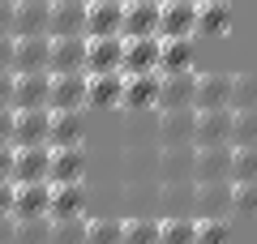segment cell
Instances as JSON below:
<instances>
[{
  "label": "cell",
  "instance_id": "7c38bea8",
  "mask_svg": "<svg viewBox=\"0 0 257 244\" xmlns=\"http://www.w3.org/2000/svg\"><path fill=\"white\" fill-rule=\"evenodd\" d=\"M52 94V73H13V111L47 107Z\"/></svg>",
  "mask_w": 257,
  "mask_h": 244
},
{
  "label": "cell",
  "instance_id": "30bf717a",
  "mask_svg": "<svg viewBox=\"0 0 257 244\" xmlns=\"http://www.w3.org/2000/svg\"><path fill=\"white\" fill-rule=\"evenodd\" d=\"M231 180V146H193V184Z\"/></svg>",
  "mask_w": 257,
  "mask_h": 244
},
{
  "label": "cell",
  "instance_id": "d6986e66",
  "mask_svg": "<svg viewBox=\"0 0 257 244\" xmlns=\"http://www.w3.org/2000/svg\"><path fill=\"white\" fill-rule=\"evenodd\" d=\"M120 35L138 39V35H159V0H124V22Z\"/></svg>",
  "mask_w": 257,
  "mask_h": 244
},
{
  "label": "cell",
  "instance_id": "f6af8a7d",
  "mask_svg": "<svg viewBox=\"0 0 257 244\" xmlns=\"http://www.w3.org/2000/svg\"><path fill=\"white\" fill-rule=\"evenodd\" d=\"M0 244H13V218H0Z\"/></svg>",
  "mask_w": 257,
  "mask_h": 244
},
{
  "label": "cell",
  "instance_id": "d6a6232c",
  "mask_svg": "<svg viewBox=\"0 0 257 244\" xmlns=\"http://www.w3.org/2000/svg\"><path fill=\"white\" fill-rule=\"evenodd\" d=\"M231 214L257 218V180H231Z\"/></svg>",
  "mask_w": 257,
  "mask_h": 244
},
{
  "label": "cell",
  "instance_id": "ffe728a7",
  "mask_svg": "<svg viewBox=\"0 0 257 244\" xmlns=\"http://www.w3.org/2000/svg\"><path fill=\"white\" fill-rule=\"evenodd\" d=\"M193 107H231V73H197V90H193Z\"/></svg>",
  "mask_w": 257,
  "mask_h": 244
},
{
  "label": "cell",
  "instance_id": "52a82bcc",
  "mask_svg": "<svg viewBox=\"0 0 257 244\" xmlns=\"http://www.w3.org/2000/svg\"><path fill=\"white\" fill-rule=\"evenodd\" d=\"M193 120H197V107L159 111V120H155V142H159V146H193Z\"/></svg>",
  "mask_w": 257,
  "mask_h": 244
},
{
  "label": "cell",
  "instance_id": "cb8c5ba5",
  "mask_svg": "<svg viewBox=\"0 0 257 244\" xmlns=\"http://www.w3.org/2000/svg\"><path fill=\"white\" fill-rule=\"evenodd\" d=\"M47 197H52V184H13V218H47Z\"/></svg>",
  "mask_w": 257,
  "mask_h": 244
},
{
  "label": "cell",
  "instance_id": "4316f807",
  "mask_svg": "<svg viewBox=\"0 0 257 244\" xmlns=\"http://www.w3.org/2000/svg\"><path fill=\"white\" fill-rule=\"evenodd\" d=\"M231 30V0H197V35L219 39Z\"/></svg>",
  "mask_w": 257,
  "mask_h": 244
},
{
  "label": "cell",
  "instance_id": "603a6c76",
  "mask_svg": "<svg viewBox=\"0 0 257 244\" xmlns=\"http://www.w3.org/2000/svg\"><path fill=\"white\" fill-rule=\"evenodd\" d=\"M159 180L193 184V146H163L159 150Z\"/></svg>",
  "mask_w": 257,
  "mask_h": 244
},
{
  "label": "cell",
  "instance_id": "484cf974",
  "mask_svg": "<svg viewBox=\"0 0 257 244\" xmlns=\"http://www.w3.org/2000/svg\"><path fill=\"white\" fill-rule=\"evenodd\" d=\"M86 214V184H52V197H47V218H77Z\"/></svg>",
  "mask_w": 257,
  "mask_h": 244
},
{
  "label": "cell",
  "instance_id": "836d02e7",
  "mask_svg": "<svg viewBox=\"0 0 257 244\" xmlns=\"http://www.w3.org/2000/svg\"><path fill=\"white\" fill-rule=\"evenodd\" d=\"M193 244H231V223L227 218H202L193 227Z\"/></svg>",
  "mask_w": 257,
  "mask_h": 244
},
{
  "label": "cell",
  "instance_id": "8fae6325",
  "mask_svg": "<svg viewBox=\"0 0 257 244\" xmlns=\"http://www.w3.org/2000/svg\"><path fill=\"white\" fill-rule=\"evenodd\" d=\"M124 22V0H86V39L120 35Z\"/></svg>",
  "mask_w": 257,
  "mask_h": 244
},
{
  "label": "cell",
  "instance_id": "60d3db41",
  "mask_svg": "<svg viewBox=\"0 0 257 244\" xmlns=\"http://www.w3.org/2000/svg\"><path fill=\"white\" fill-rule=\"evenodd\" d=\"M0 218H13V180H0Z\"/></svg>",
  "mask_w": 257,
  "mask_h": 244
},
{
  "label": "cell",
  "instance_id": "3957f363",
  "mask_svg": "<svg viewBox=\"0 0 257 244\" xmlns=\"http://www.w3.org/2000/svg\"><path fill=\"white\" fill-rule=\"evenodd\" d=\"M193 90H197V69H189V73H159V103H155V111L193 107Z\"/></svg>",
  "mask_w": 257,
  "mask_h": 244
},
{
  "label": "cell",
  "instance_id": "74e56055",
  "mask_svg": "<svg viewBox=\"0 0 257 244\" xmlns=\"http://www.w3.org/2000/svg\"><path fill=\"white\" fill-rule=\"evenodd\" d=\"M120 244H159V223L155 218H128Z\"/></svg>",
  "mask_w": 257,
  "mask_h": 244
},
{
  "label": "cell",
  "instance_id": "7a4b0ae2",
  "mask_svg": "<svg viewBox=\"0 0 257 244\" xmlns=\"http://www.w3.org/2000/svg\"><path fill=\"white\" fill-rule=\"evenodd\" d=\"M90 172V159H86L82 146H56L52 163H47V184H77Z\"/></svg>",
  "mask_w": 257,
  "mask_h": 244
},
{
  "label": "cell",
  "instance_id": "8d00e7d4",
  "mask_svg": "<svg viewBox=\"0 0 257 244\" xmlns=\"http://www.w3.org/2000/svg\"><path fill=\"white\" fill-rule=\"evenodd\" d=\"M231 107H257V73H236L231 77Z\"/></svg>",
  "mask_w": 257,
  "mask_h": 244
},
{
  "label": "cell",
  "instance_id": "ab89813d",
  "mask_svg": "<svg viewBox=\"0 0 257 244\" xmlns=\"http://www.w3.org/2000/svg\"><path fill=\"white\" fill-rule=\"evenodd\" d=\"M0 73H13V35H0Z\"/></svg>",
  "mask_w": 257,
  "mask_h": 244
},
{
  "label": "cell",
  "instance_id": "6da1fadb",
  "mask_svg": "<svg viewBox=\"0 0 257 244\" xmlns=\"http://www.w3.org/2000/svg\"><path fill=\"white\" fill-rule=\"evenodd\" d=\"M197 35V0H159V39Z\"/></svg>",
  "mask_w": 257,
  "mask_h": 244
},
{
  "label": "cell",
  "instance_id": "d4e9b609",
  "mask_svg": "<svg viewBox=\"0 0 257 244\" xmlns=\"http://www.w3.org/2000/svg\"><path fill=\"white\" fill-rule=\"evenodd\" d=\"M86 142V116L82 111H52L47 125V146H82Z\"/></svg>",
  "mask_w": 257,
  "mask_h": 244
},
{
  "label": "cell",
  "instance_id": "f1b7e54d",
  "mask_svg": "<svg viewBox=\"0 0 257 244\" xmlns=\"http://www.w3.org/2000/svg\"><path fill=\"white\" fill-rule=\"evenodd\" d=\"M231 146H257V107H231Z\"/></svg>",
  "mask_w": 257,
  "mask_h": 244
},
{
  "label": "cell",
  "instance_id": "ac0fdd59",
  "mask_svg": "<svg viewBox=\"0 0 257 244\" xmlns=\"http://www.w3.org/2000/svg\"><path fill=\"white\" fill-rule=\"evenodd\" d=\"M159 103V73H124V111H155Z\"/></svg>",
  "mask_w": 257,
  "mask_h": 244
},
{
  "label": "cell",
  "instance_id": "7402d4cb",
  "mask_svg": "<svg viewBox=\"0 0 257 244\" xmlns=\"http://www.w3.org/2000/svg\"><path fill=\"white\" fill-rule=\"evenodd\" d=\"M47 73H86V35L52 39V60Z\"/></svg>",
  "mask_w": 257,
  "mask_h": 244
},
{
  "label": "cell",
  "instance_id": "9c48e42d",
  "mask_svg": "<svg viewBox=\"0 0 257 244\" xmlns=\"http://www.w3.org/2000/svg\"><path fill=\"white\" fill-rule=\"evenodd\" d=\"M52 146H13V184H39L47 180Z\"/></svg>",
  "mask_w": 257,
  "mask_h": 244
},
{
  "label": "cell",
  "instance_id": "83f0119b",
  "mask_svg": "<svg viewBox=\"0 0 257 244\" xmlns=\"http://www.w3.org/2000/svg\"><path fill=\"white\" fill-rule=\"evenodd\" d=\"M193 39H159V73H189Z\"/></svg>",
  "mask_w": 257,
  "mask_h": 244
},
{
  "label": "cell",
  "instance_id": "f35d334b",
  "mask_svg": "<svg viewBox=\"0 0 257 244\" xmlns=\"http://www.w3.org/2000/svg\"><path fill=\"white\" fill-rule=\"evenodd\" d=\"M0 146H13V107H0Z\"/></svg>",
  "mask_w": 257,
  "mask_h": 244
},
{
  "label": "cell",
  "instance_id": "8992f818",
  "mask_svg": "<svg viewBox=\"0 0 257 244\" xmlns=\"http://www.w3.org/2000/svg\"><path fill=\"white\" fill-rule=\"evenodd\" d=\"M86 107V73H52L47 111H82Z\"/></svg>",
  "mask_w": 257,
  "mask_h": 244
},
{
  "label": "cell",
  "instance_id": "2e32d148",
  "mask_svg": "<svg viewBox=\"0 0 257 244\" xmlns=\"http://www.w3.org/2000/svg\"><path fill=\"white\" fill-rule=\"evenodd\" d=\"M120 73H159V35H138V39H124Z\"/></svg>",
  "mask_w": 257,
  "mask_h": 244
},
{
  "label": "cell",
  "instance_id": "5bb4252c",
  "mask_svg": "<svg viewBox=\"0 0 257 244\" xmlns=\"http://www.w3.org/2000/svg\"><path fill=\"white\" fill-rule=\"evenodd\" d=\"M120 56H124V35L86 39V73H120Z\"/></svg>",
  "mask_w": 257,
  "mask_h": 244
},
{
  "label": "cell",
  "instance_id": "d590c367",
  "mask_svg": "<svg viewBox=\"0 0 257 244\" xmlns=\"http://www.w3.org/2000/svg\"><path fill=\"white\" fill-rule=\"evenodd\" d=\"M231 180H257V146H231Z\"/></svg>",
  "mask_w": 257,
  "mask_h": 244
},
{
  "label": "cell",
  "instance_id": "ba28073f",
  "mask_svg": "<svg viewBox=\"0 0 257 244\" xmlns=\"http://www.w3.org/2000/svg\"><path fill=\"white\" fill-rule=\"evenodd\" d=\"M47 60H52V35L13 39V73H47Z\"/></svg>",
  "mask_w": 257,
  "mask_h": 244
},
{
  "label": "cell",
  "instance_id": "e575fe53",
  "mask_svg": "<svg viewBox=\"0 0 257 244\" xmlns=\"http://www.w3.org/2000/svg\"><path fill=\"white\" fill-rule=\"evenodd\" d=\"M120 235H124L120 218H94V223H86V244H120Z\"/></svg>",
  "mask_w": 257,
  "mask_h": 244
},
{
  "label": "cell",
  "instance_id": "277c9868",
  "mask_svg": "<svg viewBox=\"0 0 257 244\" xmlns=\"http://www.w3.org/2000/svg\"><path fill=\"white\" fill-rule=\"evenodd\" d=\"M124 103V73H86V107L116 111Z\"/></svg>",
  "mask_w": 257,
  "mask_h": 244
},
{
  "label": "cell",
  "instance_id": "44dd1931",
  "mask_svg": "<svg viewBox=\"0 0 257 244\" xmlns=\"http://www.w3.org/2000/svg\"><path fill=\"white\" fill-rule=\"evenodd\" d=\"M47 125H52L47 107L13 111V146H47Z\"/></svg>",
  "mask_w": 257,
  "mask_h": 244
},
{
  "label": "cell",
  "instance_id": "b9f144b4",
  "mask_svg": "<svg viewBox=\"0 0 257 244\" xmlns=\"http://www.w3.org/2000/svg\"><path fill=\"white\" fill-rule=\"evenodd\" d=\"M0 107H13V73H0Z\"/></svg>",
  "mask_w": 257,
  "mask_h": 244
},
{
  "label": "cell",
  "instance_id": "1f68e13d",
  "mask_svg": "<svg viewBox=\"0 0 257 244\" xmlns=\"http://www.w3.org/2000/svg\"><path fill=\"white\" fill-rule=\"evenodd\" d=\"M47 244H86V214L77 218H52V235Z\"/></svg>",
  "mask_w": 257,
  "mask_h": 244
},
{
  "label": "cell",
  "instance_id": "9a60e30c",
  "mask_svg": "<svg viewBox=\"0 0 257 244\" xmlns=\"http://www.w3.org/2000/svg\"><path fill=\"white\" fill-rule=\"evenodd\" d=\"M47 35H52V39L86 35V0H52V18H47Z\"/></svg>",
  "mask_w": 257,
  "mask_h": 244
},
{
  "label": "cell",
  "instance_id": "4dcf8cb0",
  "mask_svg": "<svg viewBox=\"0 0 257 244\" xmlns=\"http://www.w3.org/2000/svg\"><path fill=\"white\" fill-rule=\"evenodd\" d=\"M52 218H13V244H47Z\"/></svg>",
  "mask_w": 257,
  "mask_h": 244
},
{
  "label": "cell",
  "instance_id": "4fadbf2b",
  "mask_svg": "<svg viewBox=\"0 0 257 244\" xmlns=\"http://www.w3.org/2000/svg\"><path fill=\"white\" fill-rule=\"evenodd\" d=\"M193 206L202 218H227L231 214V180H197Z\"/></svg>",
  "mask_w": 257,
  "mask_h": 244
},
{
  "label": "cell",
  "instance_id": "f546056e",
  "mask_svg": "<svg viewBox=\"0 0 257 244\" xmlns=\"http://www.w3.org/2000/svg\"><path fill=\"white\" fill-rule=\"evenodd\" d=\"M193 218L189 214H167L159 223V244H193Z\"/></svg>",
  "mask_w": 257,
  "mask_h": 244
},
{
  "label": "cell",
  "instance_id": "7bdbcfd3",
  "mask_svg": "<svg viewBox=\"0 0 257 244\" xmlns=\"http://www.w3.org/2000/svg\"><path fill=\"white\" fill-rule=\"evenodd\" d=\"M0 35H13V0H0Z\"/></svg>",
  "mask_w": 257,
  "mask_h": 244
},
{
  "label": "cell",
  "instance_id": "5b68a950",
  "mask_svg": "<svg viewBox=\"0 0 257 244\" xmlns=\"http://www.w3.org/2000/svg\"><path fill=\"white\" fill-rule=\"evenodd\" d=\"M193 146H231V107H206L193 120Z\"/></svg>",
  "mask_w": 257,
  "mask_h": 244
},
{
  "label": "cell",
  "instance_id": "ee69618b",
  "mask_svg": "<svg viewBox=\"0 0 257 244\" xmlns=\"http://www.w3.org/2000/svg\"><path fill=\"white\" fill-rule=\"evenodd\" d=\"M0 180H13V146H0Z\"/></svg>",
  "mask_w": 257,
  "mask_h": 244
},
{
  "label": "cell",
  "instance_id": "e0dca14e",
  "mask_svg": "<svg viewBox=\"0 0 257 244\" xmlns=\"http://www.w3.org/2000/svg\"><path fill=\"white\" fill-rule=\"evenodd\" d=\"M52 0H13V39L26 35H47Z\"/></svg>",
  "mask_w": 257,
  "mask_h": 244
}]
</instances>
